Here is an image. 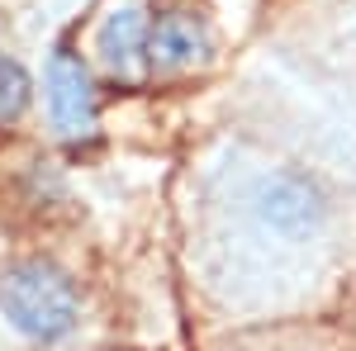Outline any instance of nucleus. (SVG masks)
<instances>
[{"label":"nucleus","mask_w":356,"mask_h":351,"mask_svg":"<svg viewBox=\"0 0 356 351\" xmlns=\"http://www.w3.org/2000/svg\"><path fill=\"white\" fill-rule=\"evenodd\" d=\"M0 313L29 342H62L81 323V295L57 261L19 256L0 270Z\"/></svg>","instance_id":"nucleus-1"},{"label":"nucleus","mask_w":356,"mask_h":351,"mask_svg":"<svg viewBox=\"0 0 356 351\" xmlns=\"http://www.w3.org/2000/svg\"><path fill=\"white\" fill-rule=\"evenodd\" d=\"M43 105H48L53 133L67 138V142L95 138V129H100V90H95V76H90L86 57L76 48H67V43H57L53 57H48Z\"/></svg>","instance_id":"nucleus-2"},{"label":"nucleus","mask_w":356,"mask_h":351,"mask_svg":"<svg viewBox=\"0 0 356 351\" xmlns=\"http://www.w3.org/2000/svg\"><path fill=\"white\" fill-rule=\"evenodd\" d=\"M214 57V28L209 19L191 10V5H171L162 10L152 28H147V62L157 67V72H195V67H204Z\"/></svg>","instance_id":"nucleus-3"},{"label":"nucleus","mask_w":356,"mask_h":351,"mask_svg":"<svg viewBox=\"0 0 356 351\" xmlns=\"http://www.w3.org/2000/svg\"><path fill=\"white\" fill-rule=\"evenodd\" d=\"M257 204H261V218L271 223L275 233H285V238H304V233H314L323 214H328V204H323V190L314 186L309 176H295V171H280L271 176L261 195H257Z\"/></svg>","instance_id":"nucleus-4"},{"label":"nucleus","mask_w":356,"mask_h":351,"mask_svg":"<svg viewBox=\"0 0 356 351\" xmlns=\"http://www.w3.org/2000/svg\"><path fill=\"white\" fill-rule=\"evenodd\" d=\"M147 28L152 19L138 10V5H119L110 10L100 28H95V57H100V67L119 76V81H138L152 62H147Z\"/></svg>","instance_id":"nucleus-5"},{"label":"nucleus","mask_w":356,"mask_h":351,"mask_svg":"<svg viewBox=\"0 0 356 351\" xmlns=\"http://www.w3.org/2000/svg\"><path fill=\"white\" fill-rule=\"evenodd\" d=\"M33 105V76L24 72V62L19 57H10L0 48V129H10V124H19Z\"/></svg>","instance_id":"nucleus-6"}]
</instances>
